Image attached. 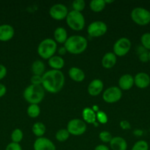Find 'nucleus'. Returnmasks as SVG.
<instances>
[{
	"mask_svg": "<svg viewBox=\"0 0 150 150\" xmlns=\"http://www.w3.org/2000/svg\"><path fill=\"white\" fill-rule=\"evenodd\" d=\"M42 86L45 91L55 94L60 92L65 84V76L61 70H50L42 76Z\"/></svg>",
	"mask_w": 150,
	"mask_h": 150,
	"instance_id": "obj_1",
	"label": "nucleus"
},
{
	"mask_svg": "<svg viewBox=\"0 0 150 150\" xmlns=\"http://www.w3.org/2000/svg\"><path fill=\"white\" fill-rule=\"evenodd\" d=\"M67 52L71 54L78 55L83 53L88 47V40L81 35H71L68 38L64 43Z\"/></svg>",
	"mask_w": 150,
	"mask_h": 150,
	"instance_id": "obj_2",
	"label": "nucleus"
},
{
	"mask_svg": "<svg viewBox=\"0 0 150 150\" xmlns=\"http://www.w3.org/2000/svg\"><path fill=\"white\" fill-rule=\"evenodd\" d=\"M23 96L25 100L29 104L38 105L45 97V89L42 85L30 84L24 89Z\"/></svg>",
	"mask_w": 150,
	"mask_h": 150,
	"instance_id": "obj_3",
	"label": "nucleus"
},
{
	"mask_svg": "<svg viewBox=\"0 0 150 150\" xmlns=\"http://www.w3.org/2000/svg\"><path fill=\"white\" fill-rule=\"evenodd\" d=\"M57 51V44L54 40L46 38L43 40L38 46V54L44 59H49L54 56Z\"/></svg>",
	"mask_w": 150,
	"mask_h": 150,
	"instance_id": "obj_4",
	"label": "nucleus"
},
{
	"mask_svg": "<svg viewBox=\"0 0 150 150\" xmlns=\"http://www.w3.org/2000/svg\"><path fill=\"white\" fill-rule=\"evenodd\" d=\"M66 23L74 31H81L85 28V20L82 13L74 10L69 12L66 18Z\"/></svg>",
	"mask_w": 150,
	"mask_h": 150,
	"instance_id": "obj_5",
	"label": "nucleus"
},
{
	"mask_svg": "<svg viewBox=\"0 0 150 150\" xmlns=\"http://www.w3.org/2000/svg\"><path fill=\"white\" fill-rule=\"evenodd\" d=\"M130 16L134 23L139 26L150 23V11L144 7H135L132 10Z\"/></svg>",
	"mask_w": 150,
	"mask_h": 150,
	"instance_id": "obj_6",
	"label": "nucleus"
},
{
	"mask_svg": "<svg viewBox=\"0 0 150 150\" xmlns=\"http://www.w3.org/2000/svg\"><path fill=\"white\" fill-rule=\"evenodd\" d=\"M66 129L70 135L79 136L85 133L87 130V125L80 119H73L68 122Z\"/></svg>",
	"mask_w": 150,
	"mask_h": 150,
	"instance_id": "obj_7",
	"label": "nucleus"
},
{
	"mask_svg": "<svg viewBox=\"0 0 150 150\" xmlns=\"http://www.w3.org/2000/svg\"><path fill=\"white\" fill-rule=\"evenodd\" d=\"M132 44L130 40L126 38H121L115 42L113 45V53L116 57H124L130 50Z\"/></svg>",
	"mask_w": 150,
	"mask_h": 150,
	"instance_id": "obj_8",
	"label": "nucleus"
},
{
	"mask_svg": "<svg viewBox=\"0 0 150 150\" xmlns=\"http://www.w3.org/2000/svg\"><path fill=\"white\" fill-rule=\"evenodd\" d=\"M122 98V90L119 86L107 88L102 94V99L107 103H115Z\"/></svg>",
	"mask_w": 150,
	"mask_h": 150,
	"instance_id": "obj_9",
	"label": "nucleus"
},
{
	"mask_svg": "<svg viewBox=\"0 0 150 150\" xmlns=\"http://www.w3.org/2000/svg\"><path fill=\"white\" fill-rule=\"evenodd\" d=\"M88 34L92 38H99L105 35L107 31V26L101 21L91 22L88 26Z\"/></svg>",
	"mask_w": 150,
	"mask_h": 150,
	"instance_id": "obj_10",
	"label": "nucleus"
},
{
	"mask_svg": "<svg viewBox=\"0 0 150 150\" xmlns=\"http://www.w3.org/2000/svg\"><path fill=\"white\" fill-rule=\"evenodd\" d=\"M49 15L54 20L62 21L66 19L69 14L67 7L63 4H55L49 9Z\"/></svg>",
	"mask_w": 150,
	"mask_h": 150,
	"instance_id": "obj_11",
	"label": "nucleus"
},
{
	"mask_svg": "<svg viewBox=\"0 0 150 150\" xmlns=\"http://www.w3.org/2000/svg\"><path fill=\"white\" fill-rule=\"evenodd\" d=\"M34 150H56L54 144L45 137L38 138L33 144Z\"/></svg>",
	"mask_w": 150,
	"mask_h": 150,
	"instance_id": "obj_12",
	"label": "nucleus"
},
{
	"mask_svg": "<svg viewBox=\"0 0 150 150\" xmlns=\"http://www.w3.org/2000/svg\"><path fill=\"white\" fill-rule=\"evenodd\" d=\"M134 83L139 89H146L150 85V76L144 72L137 73L134 77Z\"/></svg>",
	"mask_w": 150,
	"mask_h": 150,
	"instance_id": "obj_13",
	"label": "nucleus"
},
{
	"mask_svg": "<svg viewBox=\"0 0 150 150\" xmlns=\"http://www.w3.org/2000/svg\"><path fill=\"white\" fill-rule=\"evenodd\" d=\"M104 83L100 79H94L91 81L88 86V92L91 96H98L102 92Z\"/></svg>",
	"mask_w": 150,
	"mask_h": 150,
	"instance_id": "obj_14",
	"label": "nucleus"
},
{
	"mask_svg": "<svg viewBox=\"0 0 150 150\" xmlns=\"http://www.w3.org/2000/svg\"><path fill=\"white\" fill-rule=\"evenodd\" d=\"M15 35L14 28L10 24L0 25V41L7 42L13 38Z\"/></svg>",
	"mask_w": 150,
	"mask_h": 150,
	"instance_id": "obj_15",
	"label": "nucleus"
},
{
	"mask_svg": "<svg viewBox=\"0 0 150 150\" xmlns=\"http://www.w3.org/2000/svg\"><path fill=\"white\" fill-rule=\"evenodd\" d=\"M134 84V77L130 74L123 75L119 80V87L121 90H129Z\"/></svg>",
	"mask_w": 150,
	"mask_h": 150,
	"instance_id": "obj_16",
	"label": "nucleus"
},
{
	"mask_svg": "<svg viewBox=\"0 0 150 150\" xmlns=\"http://www.w3.org/2000/svg\"><path fill=\"white\" fill-rule=\"evenodd\" d=\"M117 62V57L113 52H107L101 59V65L106 69H110L114 67Z\"/></svg>",
	"mask_w": 150,
	"mask_h": 150,
	"instance_id": "obj_17",
	"label": "nucleus"
},
{
	"mask_svg": "<svg viewBox=\"0 0 150 150\" xmlns=\"http://www.w3.org/2000/svg\"><path fill=\"white\" fill-rule=\"evenodd\" d=\"M110 149L112 150H126L127 142L124 138L120 136L113 137L110 143Z\"/></svg>",
	"mask_w": 150,
	"mask_h": 150,
	"instance_id": "obj_18",
	"label": "nucleus"
},
{
	"mask_svg": "<svg viewBox=\"0 0 150 150\" xmlns=\"http://www.w3.org/2000/svg\"><path fill=\"white\" fill-rule=\"evenodd\" d=\"M69 76L71 79L75 82L83 81L85 78V74L83 70L76 67H72L69 69Z\"/></svg>",
	"mask_w": 150,
	"mask_h": 150,
	"instance_id": "obj_19",
	"label": "nucleus"
},
{
	"mask_svg": "<svg viewBox=\"0 0 150 150\" xmlns=\"http://www.w3.org/2000/svg\"><path fill=\"white\" fill-rule=\"evenodd\" d=\"M83 121L88 124H95L96 122V114L91 108H85L82 112Z\"/></svg>",
	"mask_w": 150,
	"mask_h": 150,
	"instance_id": "obj_20",
	"label": "nucleus"
},
{
	"mask_svg": "<svg viewBox=\"0 0 150 150\" xmlns=\"http://www.w3.org/2000/svg\"><path fill=\"white\" fill-rule=\"evenodd\" d=\"M48 64L51 70H60L65 65V61L63 57L60 56H53L52 57L48 59Z\"/></svg>",
	"mask_w": 150,
	"mask_h": 150,
	"instance_id": "obj_21",
	"label": "nucleus"
},
{
	"mask_svg": "<svg viewBox=\"0 0 150 150\" xmlns=\"http://www.w3.org/2000/svg\"><path fill=\"white\" fill-rule=\"evenodd\" d=\"M54 38L57 43L64 44L68 39L67 31L61 26L56 28L54 32Z\"/></svg>",
	"mask_w": 150,
	"mask_h": 150,
	"instance_id": "obj_22",
	"label": "nucleus"
},
{
	"mask_svg": "<svg viewBox=\"0 0 150 150\" xmlns=\"http://www.w3.org/2000/svg\"><path fill=\"white\" fill-rule=\"evenodd\" d=\"M31 70L33 75L42 76L46 73L45 64L41 60H35L32 64Z\"/></svg>",
	"mask_w": 150,
	"mask_h": 150,
	"instance_id": "obj_23",
	"label": "nucleus"
},
{
	"mask_svg": "<svg viewBox=\"0 0 150 150\" xmlns=\"http://www.w3.org/2000/svg\"><path fill=\"white\" fill-rule=\"evenodd\" d=\"M46 130V125L43 122H35V124L32 125V133H33L34 135H35L38 138L44 137V135L45 134Z\"/></svg>",
	"mask_w": 150,
	"mask_h": 150,
	"instance_id": "obj_24",
	"label": "nucleus"
},
{
	"mask_svg": "<svg viewBox=\"0 0 150 150\" xmlns=\"http://www.w3.org/2000/svg\"><path fill=\"white\" fill-rule=\"evenodd\" d=\"M106 3L104 0H92L90 2L89 7L94 13H99L105 8Z\"/></svg>",
	"mask_w": 150,
	"mask_h": 150,
	"instance_id": "obj_25",
	"label": "nucleus"
},
{
	"mask_svg": "<svg viewBox=\"0 0 150 150\" xmlns=\"http://www.w3.org/2000/svg\"><path fill=\"white\" fill-rule=\"evenodd\" d=\"M26 112L30 118H37L41 114V108L37 104H30L28 106Z\"/></svg>",
	"mask_w": 150,
	"mask_h": 150,
	"instance_id": "obj_26",
	"label": "nucleus"
},
{
	"mask_svg": "<svg viewBox=\"0 0 150 150\" xmlns=\"http://www.w3.org/2000/svg\"><path fill=\"white\" fill-rule=\"evenodd\" d=\"M70 133L67 130V129H60L56 133L55 139L59 142H65L69 139Z\"/></svg>",
	"mask_w": 150,
	"mask_h": 150,
	"instance_id": "obj_27",
	"label": "nucleus"
},
{
	"mask_svg": "<svg viewBox=\"0 0 150 150\" xmlns=\"http://www.w3.org/2000/svg\"><path fill=\"white\" fill-rule=\"evenodd\" d=\"M24 137V133L22 130L19 128H16L13 130L11 133V140L12 142L19 144L22 141Z\"/></svg>",
	"mask_w": 150,
	"mask_h": 150,
	"instance_id": "obj_28",
	"label": "nucleus"
},
{
	"mask_svg": "<svg viewBox=\"0 0 150 150\" xmlns=\"http://www.w3.org/2000/svg\"><path fill=\"white\" fill-rule=\"evenodd\" d=\"M141 45L145 49L150 51V32H146L141 35Z\"/></svg>",
	"mask_w": 150,
	"mask_h": 150,
	"instance_id": "obj_29",
	"label": "nucleus"
},
{
	"mask_svg": "<svg viewBox=\"0 0 150 150\" xmlns=\"http://www.w3.org/2000/svg\"><path fill=\"white\" fill-rule=\"evenodd\" d=\"M131 150H149V144L146 141L141 140L135 142Z\"/></svg>",
	"mask_w": 150,
	"mask_h": 150,
	"instance_id": "obj_30",
	"label": "nucleus"
},
{
	"mask_svg": "<svg viewBox=\"0 0 150 150\" xmlns=\"http://www.w3.org/2000/svg\"><path fill=\"white\" fill-rule=\"evenodd\" d=\"M85 7V1L84 0H75L72 2L73 10L77 12H82Z\"/></svg>",
	"mask_w": 150,
	"mask_h": 150,
	"instance_id": "obj_31",
	"label": "nucleus"
},
{
	"mask_svg": "<svg viewBox=\"0 0 150 150\" xmlns=\"http://www.w3.org/2000/svg\"><path fill=\"white\" fill-rule=\"evenodd\" d=\"M99 138L100 140L103 142V143H110V141L112 140L113 137H112V135L110 132L106 131H101V133L99 135Z\"/></svg>",
	"mask_w": 150,
	"mask_h": 150,
	"instance_id": "obj_32",
	"label": "nucleus"
},
{
	"mask_svg": "<svg viewBox=\"0 0 150 150\" xmlns=\"http://www.w3.org/2000/svg\"><path fill=\"white\" fill-rule=\"evenodd\" d=\"M96 120L100 124H106L108 121L107 115L103 111H99L96 113Z\"/></svg>",
	"mask_w": 150,
	"mask_h": 150,
	"instance_id": "obj_33",
	"label": "nucleus"
},
{
	"mask_svg": "<svg viewBox=\"0 0 150 150\" xmlns=\"http://www.w3.org/2000/svg\"><path fill=\"white\" fill-rule=\"evenodd\" d=\"M42 76L36 75H33L30 79L31 84L34 85H42Z\"/></svg>",
	"mask_w": 150,
	"mask_h": 150,
	"instance_id": "obj_34",
	"label": "nucleus"
},
{
	"mask_svg": "<svg viewBox=\"0 0 150 150\" xmlns=\"http://www.w3.org/2000/svg\"><path fill=\"white\" fill-rule=\"evenodd\" d=\"M5 150H22V147L20 144L11 142L7 145Z\"/></svg>",
	"mask_w": 150,
	"mask_h": 150,
	"instance_id": "obj_35",
	"label": "nucleus"
},
{
	"mask_svg": "<svg viewBox=\"0 0 150 150\" xmlns=\"http://www.w3.org/2000/svg\"><path fill=\"white\" fill-rule=\"evenodd\" d=\"M139 59L140 61L142 62H147L148 61H149V59L148 51H145V52L139 54Z\"/></svg>",
	"mask_w": 150,
	"mask_h": 150,
	"instance_id": "obj_36",
	"label": "nucleus"
},
{
	"mask_svg": "<svg viewBox=\"0 0 150 150\" xmlns=\"http://www.w3.org/2000/svg\"><path fill=\"white\" fill-rule=\"evenodd\" d=\"M7 70L5 66L0 64V80H1V79H3L5 77L6 75H7Z\"/></svg>",
	"mask_w": 150,
	"mask_h": 150,
	"instance_id": "obj_37",
	"label": "nucleus"
},
{
	"mask_svg": "<svg viewBox=\"0 0 150 150\" xmlns=\"http://www.w3.org/2000/svg\"><path fill=\"white\" fill-rule=\"evenodd\" d=\"M120 127H121L123 130H129L131 128V125L129 122L126 120H123L120 122Z\"/></svg>",
	"mask_w": 150,
	"mask_h": 150,
	"instance_id": "obj_38",
	"label": "nucleus"
},
{
	"mask_svg": "<svg viewBox=\"0 0 150 150\" xmlns=\"http://www.w3.org/2000/svg\"><path fill=\"white\" fill-rule=\"evenodd\" d=\"M7 92V88L2 83H0V98H2L3 96H4Z\"/></svg>",
	"mask_w": 150,
	"mask_h": 150,
	"instance_id": "obj_39",
	"label": "nucleus"
},
{
	"mask_svg": "<svg viewBox=\"0 0 150 150\" xmlns=\"http://www.w3.org/2000/svg\"><path fill=\"white\" fill-rule=\"evenodd\" d=\"M94 150H110V148L104 144H99L95 147Z\"/></svg>",
	"mask_w": 150,
	"mask_h": 150,
	"instance_id": "obj_40",
	"label": "nucleus"
},
{
	"mask_svg": "<svg viewBox=\"0 0 150 150\" xmlns=\"http://www.w3.org/2000/svg\"><path fill=\"white\" fill-rule=\"evenodd\" d=\"M57 51H58V53L60 55H65V54L67 53V51H66V48H65L64 46L59 48L58 49H57Z\"/></svg>",
	"mask_w": 150,
	"mask_h": 150,
	"instance_id": "obj_41",
	"label": "nucleus"
},
{
	"mask_svg": "<svg viewBox=\"0 0 150 150\" xmlns=\"http://www.w3.org/2000/svg\"><path fill=\"white\" fill-rule=\"evenodd\" d=\"M149 62H150V51L149 52Z\"/></svg>",
	"mask_w": 150,
	"mask_h": 150,
	"instance_id": "obj_42",
	"label": "nucleus"
},
{
	"mask_svg": "<svg viewBox=\"0 0 150 150\" xmlns=\"http://www.w3.org/2000/svg\"><path fill=\"white\" fill-rule=\"evenodd\" d=\"M149 150H150V148H149Z\"/></svg>",
	"mask_w": 150,
	"mask_h": 150,
	"instance_id": "obj_43",
	"label": "nucleus"
},
{
	"mask_svg": "<svg viewBox=\"0 0 150 150\" xmlns=\"http://www.w3.org/2000/svg\"><path fill=\"white\" fill-rule=\"evenodd\" d=\"M149 24H150V23H149Z\"/></svg>",
	"mask_w": 150,
	"mask_h": 150,
	"instance_id": "obj_44",
	"label": "nucleus"
}]
</instances>
